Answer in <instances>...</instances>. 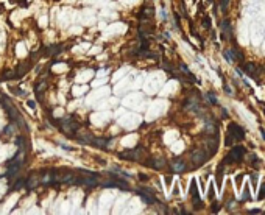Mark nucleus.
Segmentation results:
<instances>
[{
  "label": "nucleus",
  "mask_w": 265,
  "mask_h": 215,
  "mask_svg": "<svg viewBox=\"0 0 265 215\" xmlns=\"http://www.w3.org/2000/svg\"><path fill=\"white\" fill-rule=\"evenodd\" d=\"M242 200H243V201L251 200V197H250V189H248V187H245V190H243V197H242Z\"/></svg>",
  "instance_id": "17"
},
{
  "label": "nucleus",
  "mask_w": 265,
  "mask_h": 215,
  "mask_svg": "<svg viewBox=\"0 0 265 215\" xmlns=\"http://www.w3.org/2000/svg\"><path fill=\"white\" fill-rule=\"evenodd\" d=\"M139 178H140L142 181H147V179H148V176H145V175H139Z\"/></svg>",
  "instance_id": "25"
},
{
  "label": "nucleus",
  "mask_w": 265,
  "mask_h": 215,
  "mask_svg": "<svg viewBox=\"0 0 265 215\" xmlns=\"http://www.w3.org/2000/svg\"><path fill=\"white\" fill-rule=\"evenodd\" d=\"M38 184H39V178H36V176H30V178L25 181L27 189H33V187H36Z\"/></svg>",
  "instance_id": "12"
},
{
  "label": "nucleus",
  "mask_w": 265,
  "mask_h": 215,
  "mask_svg": "<svg viewBox=\"0 0 265 215\" xmlns=\"http://www.w3.org/2000/svg\"><path fill=\"white\" fill-rule=\"evenodd\" d=\"M140 153H143L142 148H136V150H130V151H123L120 154V157L123 159H128V161H139L140 157Z\"/></svg>",
  "instance_id": "5"
},
{
  "label": "nucleus",
  "mask_w": 265,
  "mask_h": 215,
  "mask_svg": "<svg viewBox=\"0 0 265 215\" xmlns=\"http://www.w3.org/2000/svg\"><path fill=\"white\" fill-rule=\"evenodd\" d=\"M74 179H75V175H72V173H66L61 178H58V181L64 182V184H74Z\"/></svg>",
  "instance_id": "11"
},
{
  "label": "nucleus",
  "mask_w": 265,
  "mask_h": 215,
  "mask_svg": "<svg viewBox=\"0 0 265 215\" xmlns=\"http://www.w3.org/2000/svg\"><path fill=\"white\" fill-rule=\"evenodd\" d=\"M109 143V139H102V137H94L92 145H95L97 148H106Z\"/></svg>",
  "instance_id": "7"
},
{
  "label": "nucleus",
  "mask_w": 265,
  "mask_h": 215,
  "mask_svg": "<svg viewBox=\"0 0 265 215\" xmlns=\"http://www.w3.org/2000/svg\"><path fill=\"white\" fill-rule=\"evenodd\" d=\"M243 154H245V148L243 147H234L231 151H229V154L225 157V161H223V164H234V162H240L243 159Z\"/></svg>",
  "instance_id": "1"
},
{
  "label": "nucleus",
  "mask_w": 265,
  "mask_h": 215,
  "mask_svg": "<svg viewBox=\"0 0 265 215\" xmlns=\"http://www.w3.org/2000/svg\"><path fill=\"white\" fill-rule=\"evenodd\" d=\"M203 27H204V28H211V19H209L207 16L203 17Z\"/></svg>",
  "instance_id": "18"
},
{
  "label": "nucleus",
  "mask_w": 265,
  "mask_h": 215,
  "mask_svg": "<svg viewBox=\"0 0 265 215\" xmlns=\"http://www.w3.org/2000/svg\"><path fill=\"white\" fill-rule=\"evenodd\" d=\"M62 49H61V45H52V47H49L47 49V52H49L50 55H56V53H59Z\"/></svg>",
  "instance_id": "13"
},
{
  "label": "nucleus",
  "mask_w": 265,
  "mask_h": 215,
  "mask_svg": "<svg viewBox=\"0 0 265 215\" xmlns=\"http://www.w3.org/2000/svg\"><path fill=\"white\" fill-rule=\"evenodd\" d=\"M222 28L228 33V34H231L232 31H231V25H229V20L226 19V20H223V23H222Z\"/></svg>",
  "instance_id": "15"
},
{
  "label": "nucleus",
  "mask_w": 265,
  "mask_h": 215,
  "mask_svg": "<svg viewBox=\"0 0 265 215\" xmlns=\"http://www.w3.org/2000/svg\"><path fill=\"white\" fill-rule=\"evenodd\" d=\"M248 213H260V209H250Z\"/></svg>",
  "instance_id": "24"
},
{
  "label": "nucleus",
  "mask_w": 265,
  "mask_h": 215,
  "mask_svg": "<svg viewBox=\"0 0 265 215\" xmlns=\"http://www.w3.org/2000/svg\"><path fill=\"white\" fill-rule=\"evenodd\" d=\"M228 133L234 140H243L245 139V131L242 126H239L237 123H229L228 125Z\"/></svg>",
  "instance_id": "2"
},
{
  "label": "nucleus",
  "mask_w": 265,
  "mask_h": 215,
  "mask_svg": "<svg viewBox=\"0 0 265 215\" xmlns=\"http://www.w3.org/2000/svg\"><path fill=\"white\" fill-rule=\"evenodd\" d=\"M206 97H207V100H209L212 105H217V98H215V95H214V94H207Z\"/></svg>",
  "instance_id": "19"
},
{
  "label": "nucleus",
  "mask_w": 265,
  "mask_h": 215,
  "mask_svg": "<svg viewBox=\"0 0 265 215\" xmlns=\"http://www.w3.org/2000/svg\"><path fill=\"white\" fill-rule=\"evenodd\" d=\"M242 69L247 72V75L248 77H251V78H254V80H257V75H259V69H257V66L256 64H253V62H245V64H242Z\"/></svg>",
  "instance_id": "4"
},
{
  "label": "nucleus",
  "mask_w": 265,
  "mask_h": 215,
  "mask_svg": "<svg viewBox=\"0 0 265 215\" xmlns=\"http://www.w3.org/2000/svg\"><path fill=\"white\" fill-rule=\"evenodd\" d=\"M172 170H173L175 173H183V172L186 170V164H184L181 159H175V161L172 162Z\"/></svg>",
  "instance_id": "6"
},
{
  "label": "nucleus",
  "mask_w": 265,
  "mask_h": 215,
  "mask_svg": "<svg viewBox=\"0 0 265 215\" xmlns=\"http://www.w3.org/2000/svg\"><path fill=\"white\" fill-rule=\"evenodd\" d=\"M232 142H234V139L228 134V137H226V140H225V145H226V147H231V145H232Z\"/></svg>",
  "instance_id": "20"
},
{
  "label": "nucleus",
  "mask_w": 265,
  "mask_h": 215,
  "mask_svg": "<svg viewBox=\"0 0 265 215\" xmlns=\"http://www.w3.org/2000/svg\"><path fill=\"white\" fill-rule=\"evenodd\" d=\"M225 56H226V59H228V61H234L235 58H237V59H240V61L243 59L242 53H239V52H235V50H226V52H225Z\"/></svg>",
  "instance_id": "8"
},
{
  "label": "nucleus",
  "mask_w": 265,
  "mask_h": 215,
  "mask_svg": "<svg viewBox=\"0 0 265 215\" xmlns=\"http://www.w3.org/2000/svg\"><path fill=\"white\" fill-rule=\"evenodd\" d=\"M207 2H212V0H207Z\"/></svg>",
  "instance_id": "27"
},
{
  "label": "nucleus",
  "mask_w": 265,
  "mask_h": 215,
  "mask_svg": "<svg viewBox=\"0 0 265 215\" xmlns=\"http://www.w3.org/2000/svg\"><path fill=\"white\" fill-rule=\"evenodd\" d=\"M139 192V195H140V198L145 201L147 204H155L156 203V198H155V195H150V193H145V192H140V190H137Z\"/></svg>",
  "instance_id": "9"
},
{
  "label": "nucleus",
  "mask_w": 265,
  "mask_h": 215,
  "mask_svg": "<svg viewBox=\"0 0 265 215\" xmlns=\"http://www.w3.org/2000/svg\"><path fill=\"white\" fill-rule=\"evenodd\" d=\"M23 185H25V179H17V181L14 182V190H19V189H22Z\"/></svg>",
  "instance_id": "16"
},
{
  "label": "nucleus",
  "mask_w": 265,
  "mask_h": 215,
  "mask_svg": "<svg viewBox=\"0 0 265 215\" xmlns=\"http://www.w3.org/2000/svg\"><path fill=\"white\" fill-rule=\"evenodd\" d=\"M147 165L153 167V169H162V167L165 165V161L161 159V157H156V159H151L150 162H147Z\"/></svg>",
  "instance_id": "10"
},
{
  "label": "nucleus",
  "mask_w": 265,
  "mask_h": 215,
  "mask_svg": "<svg viewBox=\"0 0 265 215\" xmlns=\"http://www.w3.org/2000/svg\"><path fill=\"white\" fill-rule=\"evenodd\" d=\"M242 178H243V175H239V176L235 178V181H237V182H240V181H242Z\"/></svg>",
  "instance_id": "26"
},
{
  "label": "nucleus",
  "mask_w": 265,
  "mask_h": 215,
  "mask_svg": "<svg viewBox=\"0 0 265 215\" xmlns=\"http://www.w3.org/2000/svg\"><path fill=\"white\" fill-rule=\"evenodd\" d=\"M212 212L215 213V212H219V204H217V203H214L212 204Z\"/></svg>",
  "instance_id": "22"
},
{
  "label": "nucleus",
  "mask_w": 265,
  "mask_h": 215,
  "mask_svg": "<svg viewBox=\"0 0 265 215\" xmlns=\"http://www.w3.org/2000/svg\"><path fill=\"white\" fill-rule=\"evenodd\" d=\"M192 162H194V165H201V164H204L206 162V159H207V154L204 153V151H201V150H195L194 153H192Z\"/></svg>",
  "instance_id": "3"
},
{
  "label": "nucleus",
  "mask_w": 265,
  "mask_h": 215,
  "mask_svg": "<svg viewBox=\"0 0 265 215\" xmlns=\"http://www.w3.org/2000/svg\"><path fill=\"white\" fill-rule=\"evenodd\" d=\"M228 3H229V0H223V2H222V8H223V11L226 10V6H228Z\"/></svg>",
  "instance_id": "23"
},
{
  "label": "nucleus",
  "mask_w": 265,
  "mask_h": 215,
  "mask_svg": "<svg viewBox=\"0 0 265 215\" xmlns=\"http://www.w3.org/2000/svg\"><path fill=\"white\" fill-rule=\"evenodd\" d=\"M259 200H263L265 198V184L262 185V189H260V192H259V197H257Z\"/></svg>",
  "instance_id": "21"
},
{
  "label": "nucleus",
  "mask_w": 265,
  "mask_h": 215,
  "mask_svg": "<svg viewBox=\"0 0 265 215\" xmlns=\"http://www.w3.org/2000/svg\"><path fill=\"white\" fill-rule=\"evenodd\" d=\"M219 173H217V185H219L222 189V178H223V169L222 167H219V170H217Z\"/></svg>",
  "instance_id": "14"
}]
</instances>
